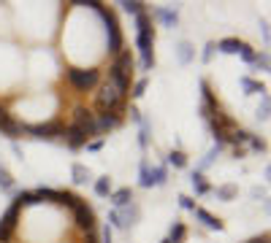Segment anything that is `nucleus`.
Listing matches in <instances>:
<instances>
[{
  "label": "nucleus",
  "instance_id": "16",
  "mask_svg": "<svg viewBox=\"0 0 271 243\" xmlns=\"http://www.w3.org/2000/svg\"><path fill=\"white\" fill-rule=\"evenodd\" d=\"M155 19H160L163 27H171V30L179 24V14L174 8H155Z\"/></svg>",
  "mask_w": 271,
  "mask_h": 243
},
{
  "label": "nucleus",
  "instance_id": "15",
  "mask_svg": "<svg viewBox=\"0 0 271 243\" xmlns=\"http://www.w3.org/2000/svg\"><path fill=\"white\" fill-rule=\"evenodd\" d=\"M214 49H217V52H223V54H239L244 49V40H239V38H223V40H217V43H214Z\"/></svg>",
  "mask_w": 271,
  "mask_h": 243
},
{
  "label": "nucleus",
  "instance_id": "8",
  "mask_svg": "<svg viewBox=\"0 0 271 243\" xmlns=\"http://www.w3.org/2000/svg\"><path fill=\"white\" fill-rule=\"evenodd\" d=\"M0 133L6 135V138H11V141H17L19 135L24 133V122H19V119H14V114L11 111H3L0 114Z\"/></svg>",
  "mask_w": 271,
  "mask_h": 243
},
{
  "label": "nucleus",
  "instance_id": "9",
  "mask_svg": "<svg viewBox=\"0 0 271 243\" xmlns=\"http://www.w3.org/2000/svg\"><path fill=\"white\" fill-rule=\"evenodd\" d=\"M63 141H65V146H68V149H82V146H87L92 138H90V135L84 133L82 127H76V124H68V127H65Z\"/></svg>",
  "mask_w": 271,
  "mask_h": 243
},
{
  "label": "nucleus",
  "instance_id": "7",
  "mask_svg": "<svg viewBox=\"0 0 271 243\" xmlns=\"http://www.w3.org/2000/svg\"><path fill=\"white\" fill-rule=\"evenodd\" d=\"M71 211H73V222H76V227L82 232H92L95 230V211L87 205V200H82V197H79L76 205H73Z\"/></svg>",
  "mask_w": 271,
  "mask_h": 243
},
{
  "label": "nucleus",
  "instance_id": "11",
  "mask_svg": "<svg viewBox=\"0 0 271 243\" xmlns=\"http://www.w3.org/2000/svg\"><path fill=\"white\" fill-rule=\"evenodd\" d=\"M133 65H136V57H133V52L130 49H122V52H117L112 57V62H109V68H114V70H119V73H128V76H133Z\"/></svg>",
  "mask_w": 271,
  "mask_h": 243
},
{
  "label": "nucleus",
  "instance_id": "41",
  "mask_svg": "<svg viewBox=\"0 0 271 243\" xmlns=\"http://www.w3.org/2000/svg\"><path fill=\"white\" fill-rule=\"evenodd\" d=\"M100 149H103V138H95L87 143V151H100Z\"/></svg>",
  "mask_w": 271,
  "mask_h": 243
},
{
  "label": "nucleus",
  "instance_id": "2",
  "mask_svg": "<svg viewBox=\"0 0 271 243\" xmlns=\"http://www.w3.org/2000/svg\"><path fill=\"white\" fill-rule=\"evenodd\" d=\"M65 81L76 89L79 95L84 92H95L103 81V70L100 68H68L65 70Z\"/></svg>",
  "mask_w": 271,
  "mask_h": 243
},
{
  "label": "nucleus",
  "instance_id": "33",
  "mask_svg": "<svg viewBox=\"0 0 271 243\" xmlns=\"http://www.w3.org/2000/svg\"><path fill=\"white\" fill-rule=\"evenodd\" d=\"M247 143H249V149L260 151V154H263V151L269 149V146H266V141H263V138H258V135H249V141H247Z\"/></svg>",
  "mask_w": 271,
  "mask_h": 243
},
{
  "label": "nucleus",
  "instance_id": "28",
  "mask_svg": "<svg viewBox=\"0 0 271 243\" xmlns=\"http://www.w3.org/2000/svg\"><path fill=\"white\" fill-rule=\"evenodd\" d=\"M138 184H141L144 189L152 186V176H149V162L147 160H141V168H138Z\"/></svg>",
  "mask_w": 271,
  "mask_h": 243
},
{
  "label": "nucleus",
  "instance_id": "18",
  "mask_svg": "<svg viewBox=\"0 0 271 243\" xmlns=\"http://www.w3.org/2000/svg\"><path fill=\"white\" fill-rule=\"evenodd\" d=\"M190 184H193V189H195V195H209L212 192V186H209V181H206V176L201 173V170H195L193 176H190Z\"/></svg>",
  "mask_w": 271,
  "mask_h": 243
},
{
  "label": "nucleus",
  "instance_id": "44",
  "mask_svg": "<svg viewBox=\"0 0 271 243\" xmlns=\"http://www.w3.org/2000/svg\"><path fill=\"white\" fill-rule=\"evenodd\" d=\"M160 243H171V241H168V238H163V241H160Z\"/></svg>",
  "mask_w": 271,
  "mask_h": 243
},
{
  "label": "nucleus",
  "instance_id": "31",
  "mask_svg": "<svg viewBox=\"0 0 271 243\" xmlns=\"http://www.w3.org/2000/svg\"><path fill=\"white\" fill-rule=\"evenodd\" d=\"M119 6H122L128 14H133V17H138L141 11H147V8H144V3H136V0H125V3H119Z\"/></svg>",
  "mask_w": 271,
  "mask_h": 243
},
{
  "label": "nucleus",
  "instance_id": "12",
  "mask_svg": "<svg viewBox=\"0 0 271 243\" xmlns=\"http://www.w3.org/2000/svg\"><path fill=\"white\" fill-rule=\"evenodd\" d=\"M193 214H195V219H201V224L206 227V230H223V219H217L214 214H209L206 208H201V205H195L193 208Z\"/></svg>",
  "mask_w": 271,
  "mask_h": 243
},
{
  "label": "nucleus",
  "instance_id": "19",
  "mask_svg": "<svg viewBox=\"0 0 271 243\" xmlns=\"http://www.w3.org/2000/svg\"><path fill=\"white\" fill-rule=\"evenodd\" d=\"M114 211H117V208H114ZM117 214H119V222H122V227L128 230V224H133V222L138 219V205H133V202H130V205L119 208Z\"/></svg>",
  "mask_w": 271,
  "mask_h": 243
},
{
  "label": "nucleus",
  "instance_id": "20",
  "mask_svg": "<svg viewBox=\"0 0 271 243\" xmlns=\"http://www.w3.org/2000/svg\"><path fill=\"white\" fill-rule=\"evenodd\" d=\"M71 176H73L76 184H87V181H92V170H90L87 165H82V162H76V165L71 168Z\"/></svg>",
  "mask_w": 271,
  "mask_h": 243
},
{
  "label": "nucleus",
  "instance_id": "13",
  "mask_svg": "<svg viewBox=\"0 0 271 243\" xmlns=\"http://www.w3.org/2000/svg\"><path fill=\"white\" fill-rule=\"evenodd\" d=\"M109 200H112V205L119 211V208H125V205H130V202H133V189H130V186H122V189H112Z\"/></svg>",
  "mask_w": 271,
  "mask_h": 243
},
{
  "label": "nucleus",
  "instance_id": "32",
  "mask_svg": "<svg viewBox=\"0 0 271 243\" xmlns=\"http://www.w3.org/2000/svg\"><path fill=\"white\" fill-rule=\"evenodd\" d=\"M252 68H255V70H269V54H266V52L255 54V60H252Z\"/></svg>",
  "mask_w": 271,
  "mask_h": 243
},
{
  "label": "nucleus",
  "instance_id": "37",
  "mask_svg": "<svg viewBox=\"0 0 271 243\" xmlns=\"http://www.w3.org/2000/svg\"><path fill=\"white\" fill-rule=\"evenodd\" d=\"M138 143H141V149H147V143H149V127H147V122H141V133H138Z\"/></svg>",
  "mask_w": 271,
  "mask_h": 243
},
{
  "label": "nucleus",
  "instance_id": "30",
  "mask_svg": "<svg viewBox=\"0 0 271 243\" xmlns=\"http://www.w3.org/2000/svg\"><path fill=\"white\" fill-rule=\"evenodd\" d=\"M177 54H179V62H184V65H187L190 60H193V46H190L187 40H182V43L177 46Z\"/></svg>",
  "mask_w": 271,
  "mask_h": 243
},
{
  "label": "nucleus",
  "instance_id": "35",
  "mask_svg": "<svg viewBox=\"0 0 271 243\" xmlns=\"http://www.w3.org/2000/svg\"><path fill=\"white\" fill-rule=\"evenodd\" d=\"M239 54H242V60H244L247 65H252V60H255V54H258V52H255V49L249 46V43H244V49H242Z\"/></svg>",
  "mask_w": 271,
  "mask_h": 243
},
{
  "label": "nucleus",
  "instance_id": "24",
  "mask_svg": "<svg viewBox=\"0 0 271 243\" xmlns=\"http://www.w3.org/2000/svg\"><path fill=\"white\" fill-rule=\"evenodd\" d=\"M184 238H187V227H184V222H174L168 241H171V243H184Z\"/></svg>",
  "mask_w": 271,
  "mask_h": 243
},
{
  "label": "nucleus",
  "instance_id": "34",
  "mask_svg": "<svg viewBox=\"0 0 271 243\" xmlns=\"http://www.w3.org/2000/svg\"><path fill=\"white\" fill-rule=\"evenodd\" d=\"M269 108H271V103H269V98L263 95V100H260V108H258V119H260V122L269 119Z\"/></svg>",
  "mask_w": 271,
  "mask_h": 243
},
{
  "label": "nucleus",
  "instance_id": "3",
  "mask_svg": "<svg viewBox=\"0 0 271 243\" xmlns=\"http://www.w3.org/2000/svg\"><path fill=\"white\" fill-rule=\"evenodd\" d=\"M65 127H68V124H65L63 116H54V119L41 122V124H24V133L33 135V138H44V141H54V138L63 141Z\"/></svg>",
  "mask_w": 271,
  "mask_h": 243
},
{
  "label": "nucleus",
  "instance_id": "14",
  "mask_svg": "<svg viewBox=\"0 0 271 243\" xmlns=\"http://www.w3.org/2000/svg\"><path fill=\"white\" fill-rule=\"evenodd\" d=\"M201 98H203V100H201V105H206L212 114L223 108V105H220V100H217V95L212 92V87H209V81H201Z\"/></svg>",
  "mask_w": 271,
  "mask_h": 243
},
{
  "label": "nucleus",
  "instance_id": "43",
  "mask_svg": "<svg viewBox=\"0 0 271 243\" xmlns=\"http://www.w3.org/2000/svg\"><path fill=\"white\" fill-rule=\"evenodd\" d=\"M3 111H6V105H3V103H0V114H3Z\"/></svg>",
  "mask_w": 271,
  "mask_h": 243
},
{
  "label": "nucleus",
  "instance_id": "27",
  "mask_svg": "<svg viewBox=\"0 0 271 243\" xmlns=\"http://www.w3.org/2000/svg\"><path fill=\"white\" fill-rule=\"evenodd\" d=\"M236 195H239V189H236L233 184H223V186H217V200H225V202H230Z\"/></svg>",
  "mask_w": 271,
  "mask_h": 243
},
{
  "label": "nucleus",
  "instance_id": "25",
  "mask_svg": "<svg viewBox=\"0 0 271 243\" xmlns=\"http://www.w3.org/2000/svg\"><path fill=\"white\" fill-rule=\"evenodd\" d=\"M0 192H14V176L6 165H0Z\"/></svg>",
  "mask_w": 271,
  "mask_h": 243
},
{
  "label": "nucleus",
  "instance_id": "29",
  "mask_svg": "<svg viewBox=\"0 0 271 243\" xmlns=\"http://www.w3.org/2000/svg\"><path fill=\"white\" fill-rule=\"evenodd\" d=\"M168 165H174V168H187V157H184V151H179V149H174L171 154H168Z\"/></svg>",
  "mask_w": 271,
  "mask_h": 243
},
{
  "label": "nucleus",
  "instance_id": "4",
  "mask_svg": "<svg viewBox=\"0 0 271 243\" xmlns=\"http://www.w3.org/2000/svg\"><path fill=\"white\" fill-rule=\"evenodd\" d=\"M206 124H209V130H212V135H214V141H217V143H228V135L233 133V127H236L233 119H230L223 108L214 111V114H209Z\"/></svg>",
  "mask_w": 271,
  "mask_h": 243
},
{
  "label": "nucleus",
  "instance_id": "39",
  "mask_svg": "<svg viewBox=\"0 0 271 243\" xmlns=\"http://www.w3.org/2000/svg\"><path fill=\"white\" fill-rule=\"evenodd\" d=\"M212 54H214V40H209L206 46H203V54H201V57H203V62H209V60H212Z\"/></svg>",
  "mask_w": 271,
  "mask_h": 243
},
{
  "label": "nucleus",
  "instance_id": "5",
  "mask_svg": "<svg viewBox=\"0 0 271 243\" xmlns=\"http://www.w3.org/2000/svg\"><path fill=\"white\" fill-rule=\"evenodd\" d=\"M19 216H22V208L11 202V205L6 208V214L0 216V243H14V238H17Z\"/></svg>",
  "mask_w": 271,
  "mask_h": 243
},
{
  "label": "nucleus",
  "instance_id": "22",
  "mask_svg": "<svg viewBox=\"0 0 271 243\" xmlns=\"http://www.w3.org/2000/svg\"><path fill=\"white\" fill-rule=\"evenodd\" d=\"M244 89H247V95H263L266 92V87L260 84V81H255V79H249V76H242V81H239Z\"/></svg>",
  "mask_w": 271,
  "mask_h": 243
},
{
  "label": "nucleus",
  "instance_id": "42",
  "mask_svg": "<svg viewBox=\"0 0 271 243\" xmlns=\"http://www.w3.org/2000/svg\"><path fill=\"white\" fill-rule=\"evenodd\" d=\"M247 243H269V232H263V235L252 238V241H247Z\"/></svg>",
  "mask_w": 271,
  "mask_h": 243
},
{
  "label": "nucleus",
  "instance_id": "21",
  "mask_svg": "<svg viewBox=\"0 0 271 243\" xmlns=\"http://www.w3.org/2000/svg\"><path fill=\"white\" fill-rule=\"evenodd\" d=\"M92 189H95V195H98V197H109V195H112V179H109V176L95 179Z\"/></svg>",
  "mask_w": 271,
  "mask_h": 243
},
{
  "label": "nucleus",
  "instance_id": "36",
  "mask_svg": "<svg viewBox=\"0 0 271 243\" xmlns=\"http://www.w3.org/2000/svg\"><path fill=\"white\" fill-rule=\"evenodd\" d=\"M144 92H147V79H141V81H136V87H133V98L138 100V98H144Z\"/></svg>",
  "mask_w": 271,
  "mask_h": 243
},
{
  "label": "nucleus",
  "instance_id": "26",
  "mask_svg": "<svg viewBox=\"0 0 271 243\" xmlns=\"http://www.w3.org/2000/svg\"><path fill=\"white\" fill-rule=\"evenodd\" d=\"M223 146H225V143H214L212 149H209V154L203 157V162H201V168H198L201 173H203V170H206L209 165H212V162H214V160H217V157H220V151H223Z\"/></svg>",
  "mask_w": 271,
  "mask_h": 243
},
{
  "label": "nucleus",
  "instance_id": "6",
  "mask_svg": "<svg viewBox=\"0 0 271 243\" xmlns=\"http://www.w3.org/2000/svg\"><path fill=\"white\" fill-rule=\"evenodd\" d=\"M71 124L82 127L92 141L98 138V133H95V114H92V108H87L84 103H76V105L71 108Z\"/></svg>",
  "mask_w": 271,
  "mask_h": 243
},
{
  "label": "nucleus",
  "instance_id": "1",
  "mask_svg": "<svg viewBox=\"0 0 271 243\" xmlns=\"http://www.w3.org/2000/svg\"><path fill=\"white\" fill-rule=\"evenodd\" d=\"M136 46L141 54V70L155 68V27H152V14L141 11L136 17Z\"/></svg>",
  "mask_w": 271,
  "mask_h": 243
},
{
  "label": "nucleus",
  "instance_id": "38",
  "mask_svg": "<svg viewBox=\"0 0 271 243\" xmlns=\"http://www.w3.org/2000/svg\"><path fill=\"white\" fill-rule=\"evenodd\" d=\"M179 205H182L184 211H193L195 208V202H193V197H187V195H179Z\"/></svg>",
  "mask_w": 271,
  "mask_h": 243
},
{
  "label": "nucleus",
  "instance_id": "17",
  "mask_svg": "<svg viewBox=\"0 0 271 243\" xmlns=\"http://www.w3.org/2000/svg\"><path fill=\"white\" fill-rule=\"evenodd\" d=\"M14 205H19V208H30V205H38V197H36V192L33 189H22V192H17L14 195Z\"/></svg>",
  "mask_w": 271,
  "mask_h": 243
},
{
  "label": "nucleus",
  "instance_id": "40",
  "mask_svg": "<svg viewBox=\"0 0 271 243\" xmlns=\"http://www.w3.org/2000/svg\"><path fill=\"white\" fill-rule=\"evenodd\" d=\"M100 238H103V243H112L114 241V238H112V227H109V224L100 227Z\"/></svg>",
  "mask_w": 271,
  "mask_h": 243
},
{
  "label": "nucleus",
  "instance_id": "10",
  "mask_svg": "<svg viewBox=\"0 0 271 243\" xmlns=\"http://www.w3.org/2000/svg\"><path fill=\"white\" fill-rule=\"evenodd\" d=\"M119 124H122V116H117V114H100V116H95V133H98V138L114 133Z\"/></svg>",
  "mask_w": 271,
  "mask_h": 243
},
{
  "label": "nucleus",
  "instance_id": "23",
  "mask_svg": "<svg viewBox=\"0 0 271 243\" xmlns=\"http://www.w3.org/2000/svg\"><path fill=\"white\" fill-rule=\"evenodd\" d=\"M149 176H152V186H165V181H168V170H165L163 165L149 168Z\"/></svg>",
  "mask_w": 271,
  "mask_h": 243
}]
</instances>
